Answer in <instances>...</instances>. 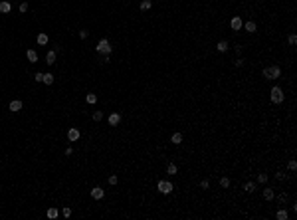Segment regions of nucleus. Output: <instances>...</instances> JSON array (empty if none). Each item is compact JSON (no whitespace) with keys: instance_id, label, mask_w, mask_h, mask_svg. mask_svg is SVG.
I'll list each match as a JSON object with an SVG mask.
<instances>
[{"instance_id":"obj_1","label":"nucleus","mask_w":297,"mask_h":220,"mask_svg":"<svg viewBox=\"0 0 297 220\" xmlns=\"http://www.w3.org/2000/svg\"><path fill=\"white\" fill-rule=\"evenodd\" d=\"M111 50H113V48H111V42L105 40V38H103V40H99L97 48H95V52L101 54V56H111Z\"/></svg>"},{"instance_id":"obj_2","label":"nucleus","mask_w":297,"mask_h":220,"mask_svg":"<svg viewBox=\"0 0 297 220\" xmlns=\"http://www.w3.org/2000/svg\"><path fill=\"white\" fill-rule=\"evenodd\" d=\"M279 73H281L279 67L271 66V67H265V69H264V77H265V80H277V77H279Z\"/></svg>"},{"instance_id":"obj_3","label":"nucleus","mask_w":297,"mask_h":220,"mask_svg":"<svg viewBox=\"0 0 297 220\" xmlns=\"http://www.w3.org/2000/svg\"><path fill=\"white\" fill-rule=\"evenodd\" d=\"M172 182L171 180H158V192H163V194H171L172 192Z\"/></svg>"},{"instance_id":"obj_4","label":"nucleus","mask_w":297,"mask_h":220,"mask_svg":"<svg viewBox=\"0 0 297 220\" xmlns=\"http://www.w3.org/2000/svg\"><path fill=\"white\" fill-rule=\"evenodd\" d=\"M270 97H271L273 103H281V101H283V91H281V87H273Z\"/></svg>"},{"instance_id":"obj_5","label":"nucleus","mask_w":297,"mask_h":220,"mask_svg":"<svg viewBox=\"0 0 297 220\" xmlns=\"http://www.w3.org/2000/svg\"><path fill=\"white\" fill-rule=\"evenodd\" d=\"M89 194H91V198L99 200V198H103V188H101V187H95V188H93V190H91Z\"/></svg>"},{"instance_id":"obj_6","label":"nucleus","mask_w":297,"mask_h":220,"mask_svg":"<svg viewBox=\"0 0 297 220\" xmlns=\"http://www.w3.org/2000/svg\"><path fill=\"white\" fill-rule=\"evenodd\" d=\"M107 121H109V125H111V127H115V125H119V121H121V115H119V113H111Z\"/></svg>"},{"instance_id":"obj_7","label":"nucleus","mask_w":297,"mask_h":220,"mask_svg":"<svg viewBox=\"0 0 297 220\" xmlns=\"http://www.w3.org/2000/svg\"><path fill=\"white\" fill-rule=\"evenodd\" d=\"M10 10H12L10 2H8V0H2V2H0V12H2V14H8Z\"/></svg>"},{"instance_id":"obj_8","label":"nucleus","mask_w":297,"mask_h":220,"mask_svg":"<svg viewBox=\"0 0 297 220\" xmlns=\"http://www.w3.org/2000/svg\"><path fill=\"white\" fill-rule=\"evenodd\" d=\"M230 26H232V30H240V28H242V20H240V16H234V18H232Z\"/></svg>"},{"instance_id":"obj_9","label":"nucleus","mask_w":297,"mask_h":220,"mask_svg":"<svg viewBox=\"0 0 297 220\" xmlns=\"http://www.w3.org/2000/svg\"><path fill=\"white\" fill-rule=\"evenodd\" d=\"M67 139H69V141H77V139H79V131L75 129V127L67 131Z\"/></svg>"},{"instance_id":"obj_10","label":"nucleus","mask_w":297,"mask_h":220,"mask_svg":"<svg viewBox=\"0 0 297 220\" xmlns=\"http://www.w3.org/2000/svg\"><path fill=\"white\" fill-rule=\"evenodd\" d=\"M20 109H22V101L20 99L10 101V111H20Z\"/></svg>"},{"instance_id":"obj_11","label":"nucleus","mask_w":297,"mask_h":220,"mask_svg":"<svg viewBox=\"0 0 297 220\" xmlns=\"http://www.w3.org/2000/svg\"><path fill=\"white\" fill-rule=\"evenodd\" d=\"M26 58L32 62V64H36V62H38V54L34 52V50H28V52H26Z\"/></svg>"},{"instance_id":"obj_12","label":"nucleus","mask_w":297,"mask_h":220,"mask_svg":"<svg viewBox=\"0 0 297 220\" xmlns=\"http://www.w3.org/2000/svg\"><path fill=\"white\" fill-rule=\"evenodd\" d=\"M53 62H56V52L52 50V52H48V54H46V64H48V66H52Z\"/></svg>"},{"instance_id":"obj_13","label":"nucleus","mask_w":297,"mask_h":220,"mask_svg":"<svg viewBox=\"0 0 297 220\" xmlns=\"http://www.w3.org/2000/svg\"><path fill=\"white\" fill-rule=\"evenodd\" d=\"M36 40H38L40 46H46V44H48V34H44V32L38 34V38H36Z\"/></svg>"},{"instance_id":"obj_14","label":"nucleus","mask_w":297,"mask_h":220,"mask_svg":"<svg viewBox=\"0 0 297 220\" xmlns=\"http://www.w3.org/2000/svg\"><path fill=\"white\" fill-rule=\"evenodd\" d=\"M275 218H277V220H287V218H289V214H287V210H283V208H281V210H277Z\"/></svg>"},{"instance_id":"obj_15","label":"nucleus","mask_w":297,"mask_h":220,"mask_svg":"<svg viewBox=\"0 0 297 220\" xmlns=\"http://www.w3.org/2000/svg\"><path fill=\"white\" fill-rule=\"evenodd\" d=\"M42 83L52 85V83H53V75H52V73H44V80H42Z\"/></svg>"},{"instance_id":"obj_16","label":"nucleus","mask_w":297,"mask_h":220,"mask_svg":"<svg viewBox=\"0 0 297 220\" xmlns=\"http://www.w3.org/2000/svg\"><path fill=\"white\" fill-rule=\"evenodd\" d=\"M58 214H59L58 208H53V206H52V208H48V218H52V220H53V218H58Z\"/></svg>"},{"instance_id":"obj_17","label":"nucleus","mask_w":297,"mask_h":220,"mask_svg":"<svg viewBox=\"0 0 297 220\" xmlns=\"http://www.w3.org/2000/svg\"><path fill=\"white\" fill-rule=\"evenodd\" d=\"M273 196H275V192H273L271 188H265L264 190V198L265 200H273Z\"/></svg>"},{"instance_id":"obj_18","label":"nucleus","mask_w":297,"mask_h":220,"mask_svg":"<svg viewBox=\"0 0 297 220\" xmlns=\"http://www.w3.org/2000/svg\"><path fill=\"white\" fill-rule=\"evenodd\" d=\"M216 50H218V52H226V50H228V42H224V40L218 42V44H216Z\"/></svg>"},{"instance_id":"obj_19","label":"nucleus","mask_w":297,"mask_h":220,"mask_svg":"<svg viewBox=\"0 0 297 220\" xmlns=\"http://www.w3.org/2000/svg\"><path fill=\"white\" fill-rule=\"evenodd\" d=\"M171 141L174 143V145H180V143H182V135H180V133H174V135L171 137Z\"/></svg>"},{"instance_id":"obj_20","label":"nucleus","mask_w":297,"mask_h":220,"mask_svg":"<svg viewBox=\"0 0 297 220\" xmlns=\"http://www.w3.org/2000/svg\"><path fill=\"white\" fill-rule=\"evenodd\" d=\"M244 190H246V192H254V190H256V182H246Z\"/></svg>"},{"instance_id":"obj_21","label":"nucleus","mask_w":297,"mask_h":220,"mask_svg":"<svg viewBox=\"0 0 297 220\" xmlns=\"http://www.w3.org/2000/svg\"><path fill=\"white\" fill-rule=\"evenodd\" d=\"M220 187L228 188V187H230V179H228V177H222V179H220Z\"/></svg>"},{"instance_id":"obj_22","label":"nucleus","mask_w":297,"mask_h":220,"mask_svg":"<svg viewBox=\"0 0 297 220\" xmlns=\"http://www.w3.org/2000/svg\"><path fill=\"white\" fill-rule=\"evenodd\" d=\"M85 101H87V103H95V101H97V95H95V93H87Z\"/></svg>"},{"instance_id":"obj_23","label":"nucleus","mask_w":297,"mask_h":220,"mask_svg":"<svg viewBox=\"0 0 297 220\" xmlns=\"http://www.w3.org/2000/svg\"><path fill=\"white\" fill-rule=\"evenodd\" d=\"M151 6H152L151 0H143V2H141V10H149Z\"/></svg>"},{"instance_id":"obj_24","label":"nucleus","mask_w":297,"mask_h":220,"mask_svg":"<svg viewBox=\"0 0 297 220\" xmlns=\"http://www.w3.org/2000/svg\"><path fill=\"white\" fill-rule=\"evenodd\" d=\"M257 182H262V185H264V182H267V174H265V173H259V174H257Z\"/></svg>"},{"instance_id":"obj_25","label":"nucleus","mask_w":297,"mask_h":220,"mask_svg":"<svg viewBox=\"0 0 297 220\" xmlns=\"http://www.w3.org/2000/svg\"><path fill=\"white\" fill-rule=\"evenodd\" d=\"M176 171H178L176 165H168V167H166V173L168 174H176Z\"/></svg>"},{"instance_id":"obj_26","label":"nucleus","mask_w":297,"mask_h":220,"mask_svg":"<svg viewBox=\"0 0 297 220\" xmlns=\"http://www.w3.org/2000/svg\"><path fill=\"white\" fill-rule=\"evenodd\" d=\"M246 30L248 32H256V24L254 22H246Z\"/></svg>"},{"instance_id":"obj_27","label":"nucleus","mask_w":297,"mask_h":220,"mask_svg":"<svg viewBox=\"0 0 297 220\" xmlns=\"http://www.w3.org/2000/svg\"><path fill=\"white\" fill-rule=\"evenodd\" d=\"M61 212H64V218H69V216H72V208H69V206H64V210H61Z\"/></svg>"},{"instance_id":"obj_28","label":"nucleus","mask_w":297,"mask_h":220,"mask_svg":"<svg viewBox=\"0 0 297 220\" xmlns=\"http://www.w3.org/2000/svg\"><path fill=\"white\" fill-rule=\"evenodd\" d=\"M101 119H103V113H101V111H95V113H93V121H101Z\"/></svg>"},{"instance_id":"obj_29","label":"nucleus","mask_w":297,"mask_h":220,"mask_svg":"<svg viewBox=\"0 0 297 220\" xmlns=\"http://www.w3.org/2000/svg\"><path fill=\"white\" fill-rule=\"evenodd\" d=\"M34 80H36V81H42V80H44V73H42V72H36V73H34Z\"/></svg>"},{"instance_id":"obj_30","label":"nucleus","mask_w":297,"mask_h":220,"mask_svg":"<svg viewBox=\"0 0 297 220\" xmlns=\"http://www.w3.org/2000/svg\"><path fill=\"white\" fill-rule=\"evenodd\" d=\"M87 36H89V32H87V30H81V32H79V38H81V40H85Z\"/></svg>"},{"instance_id":"obj_31","label":"nucleus","mask_w":297,"mask_h":220,"mask_svg":"<svg viewBox=\"0 0 297 220\" xmlns=\"http://www.w3.org/2000/svg\"><path fill=\"white\" fill-rule=\"evenodd\" d=\"M200 187L204 188V190H208V188H210V182H208V180H202V182H200Z\"/></svg>"},{"instance_id":"obj_32","label":"nucleus","mask_w":297,"mask_h":220,"mask_svg":"<svg viewBox=\"0 0 297 220\" xmlns=\"http://www.w3.org/2000/svg\"><path fill=\"white\" fill-rule=\"evenodd\" d=\"M285 200H287V194H279V196H277V202H285Z\"/></svg>"},{"instance_id":"obj_33","label":"nucleus","mask_w":297,"mask_h":220,"mask_svg":"<svg viewBox=\"0 0 297 220\" xmlns=\"http://www.w3.org/2000/svg\"><path fill=\"white\" fill-rule=\"evenodd\" d=\"M26 10H28V2H22L20 4V12H26Z\"/></svg>"},{"instance_id":"obj_34","label":"nucleus","mask_w":297,"mask_h":220,"mask_svg":"<svg viewBox=\"0 0 297 220\" xmlns=\"http://www.w3.org/2000/svg\"><path fill=\"white\" fill-rule=\"evenodd\" d=\"M109 185H117V177H115V174L109 177Z\"/></svg>"},{"instance_id":"obj_35","label":"nucleus","mask_w":297,"mask_h":220,"mask_svg":"<svg viewBox=\"0 0 297 220\" xmlns=\"http://www.w3.org/2000/svg\"><path fill=\"white\" fill-rule=\"evenodd\" d=\"M295 42H297L295 34H291V36H289V44H291V46H295Z\"/></svg>"},{"instance_id":"obj_36","label":"nucleus","mask_w":297,"mask_h":220,"mask_svg":"<svg viewBox=\"0 0 297 220\" xmlns=\"http://www.w3.org/2000/svg\"><path fill=\"white\" fill-rule=\"evenodd\" d=\"M297 169V163L295 161H289V171H295Z\"/></svg>"},{"instance_id":"obj_37","label":"nucleus","mask_w":297,"mask_h":220,"mask_svg":"<svg viewBox=\"0 0 297 220\" xmlns=\"http://www.w3.org/2000/svg\"><path fill=\"white\" fill-rule=\"evenodd\" d=\"M275 179H277V180H283V179H285V174L279 171V173H275Z\"/></svg>"},{"instance_id":"obj_38","label":"nucleus","mask_w":297,"mask_h":220,"mask_svg":"<svg viewBox=\"0 0 297 220\" xmlns=\"http://www.w3.org/2000/svg\"><path fill=\"white\" fill-rule=\"evenodd\" d=\"M236 66H238V67L244 66V60H242V58H238V60H236Z\"/></svg>"}]
</instances>
